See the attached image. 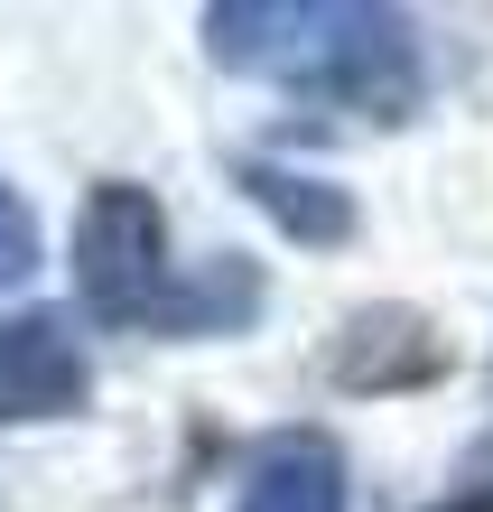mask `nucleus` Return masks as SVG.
Listing matches in <instances>:
<instances>
[{
	"instance_id": "nucleus-2",
	"label": "nucleus",
	"mask_w": 493,
	"mask_h": 512,
	"mask_svg": "<svg viewBox=\"0 0 493 512\" xmlns=\"http://www.w3.org/2000/svg\"><path fill=\"white\" fill-rule=\"evenodd\" d=\"M75 289L103 326H159L168 317V233L149 187H94L75 215Z\"/></svg>"
},
{
	"instance_id": "nucleus-6",
	"label": "nucleus",
	"mask_w": 493,
	"mask_h": 512,
	"mask_svg": "<svg viewBox=\"0 0 493 512\" xmlns=\"http://www.w3.org/2000/svg\"><path fill=\"white\" fill-rule=\"evenodd\" d=\"M242 187H252L261 215H280L289 243H345L354 233V196L326 187V177H289V168H242Z\"/></svg>"
},
{
	"instance_id": "nucleus-5",
	"label": "nucleus",
	"mask_w": 493,
	"mask_h": 512,
	"mask_svg": "<svg viewBox=\"0 0 493 512\" xmlns=\"http://www.w3.org/2000/svg\"><path fill=\"white\" fill-rule=\"evenodd\" d=\"M438 373V336L410 308H363L354 336L335 345V382L345 391H382V382H428Z\"/></svg>"
},
{
	"instance_id": "nucleus-1",
	"label": "nucleus",
	"mask_w": 493,
	"mask_h": 512,
	"mask_svg": "<svg viewBox=\"0 0 493 512\" xmlns=\"http://www.w3.org/2000/svg\"><path fill=\"white\" fill-rule=\"evenodd\" d=\"M205 47H214V66L317 94V103H345L363 122H400L419 103L410 19L363 10V0H214Z\"/></svg>"
},
{
	"instance_id": "nucleus-3",
	"label": "nucleus",
	"mask_w": 493,
	"mask_h": 512,
	"mask_svg": "<svg viewBox=\"0 0 493 512\" xmlns=\"http://www.w3.org/2000/svg\"><path fill=\"white\" fill-rule=\"evenodd\" d=\"M84 401V345L56 308L0 317V419H66Z\"/></svg>"
},
{
	"instance_id": "nucleus-7",
	"label": "nucleus",
	"mask_w": 493,
	"mask_h": 512,
	"mask_svg": "<svg viewBox=\"0 0 493 512\" xmlns=\"http://www.w3.org/2000/svg\"><path fill=\"white\" fill-rule=\"evenodd\" d=\"M261 308V270H242V261H214L196 289H168V317L177 336H205V326H233V317H252Z\"/></svg>"
},
{
	"instance_id": "nucleus-4",
	"label": "nucleus",
	"mask_w": 493,
	"mask_h": 512,
	"mask_svg": "<svg viewBox=\"0 0 493 512\" xmlns=\"http://www.w3.org/2000/svg\"><path fill=\"white\" fill-rule=\"evenodd\" d=\"M242 512H345V457L317 429H280L242 466Z\"/></svg>"
},
{
	"instance_id": "nucleus-8",
	"label": "nucleus",
	"mask_w": 493,
	"mask_h": 512,
	"mask_svg": "<svg viewBox=\"0 0 493 512\" xmlns=\"http://www.w3.org/2000/svg\"><path fill=\"white\" fill-rule=\"evenodd\" d=\"M28 261H38V224H28V205L0 187V289L28 280Z\"/></svg>"
},
{
	"instance_id": "nucleus-9",
	"label": "nucleus",
	"mask_w": 493,
	"mask_h": 512,
	"mask_svg": "<svg viewBox=\"0 0 493 512\" xmlns=\"http://www.w3.org/2000/svg\"><path fill=\"white\" fill-rule=\"evenodd\" d=\"M428 512H493V475H484V485H466V494H447V503H428Z\"/></svg>"
}]
</instances>
